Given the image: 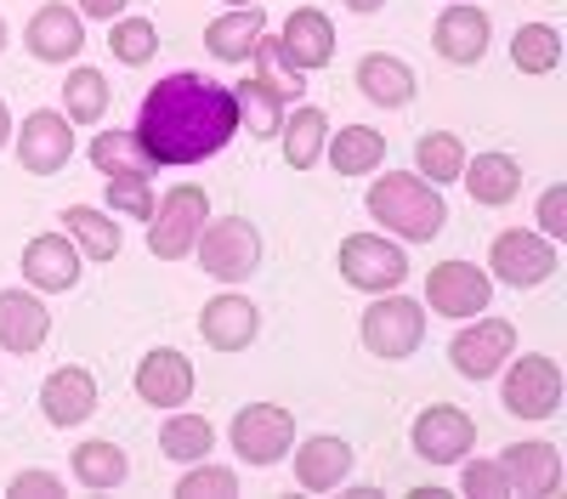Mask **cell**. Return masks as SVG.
I'll return each mask as SVG.
<instances>
[{
	"label": "cell",
	"mask_w": 567,
	"mask_h": 499,
	"mask_svg": "<svg viewBox=\"0 0 567 499\" xmlns=\"http://www.w3.org/2000/svg\"><path fill=\"white\" fill-rule=\"evenodd\" d=\"M109 45H114L120 63L142 69V63L159 52V29H154L148 18H114V23H109Z\"/></svg>",
	"instance_id": "obj_36"
},
{
	"label": "cell",
	"mask_w": 567,
	"mask_h": 499,
	"mask_svg": "<svg viewBox=\"0 0 567 499\" xmlns=\"http://www.w3.org/2000/svg\"><path fill=\"white\" fill-rule=\"evenodd\" d=\"M409 437H414V454L432 466H460L465 448H477V426H471V415L454 403H432L425 415H414Z\"/></svg>",
	"instance_id": "obj_12"
},
{
	"label": "cell",
	"mask_w": 567,
	"mask_h": 499,
	"mask_svg": "<svg viewBox=\"0 0 567 499\" xmlns=\"http://www.w3.org/2000/svg\"><path fill=\"white\" fill-rule=\"evenodd\" d=\"M511 352H516V330L505 324V318H477V324L460 330L454 346H449L454 370H460L465 381H494V375L505 370Z\"/></svg>",
	"instance_id": "obj_14"
},
{
	"label": "cell",
	"mask_w": 567,
	"mask_h": 499,
	"mask_svg": "<svg viewBox=\"0 0 567 499\" xmlns=\"http://www.w3.org/2000/svg\"><path fill=\"white\" fill-rule=\"evenodd\" d=\"M278 136H284V159L296 170H312L329 143V119H323V108H296V114H284Z\"/></svg>",
	"instance_id": "obj_29"
},
{
	"label": "cell",
	"mask_w": 567,
	"mask_h": 499,
	"mask_svg": "<svg viewBox=\"0 0 567 499\" xmlns=\"http://www.w3.org/2000/svg\"><path fill=\"white\" fill-rule=\"evenodd\" d=\"M261 34H267V12L250 0V7H233L227 18H216L205 29V45H210V58H221V63H250Z\"/></svg>",
	"instance_id": "obj_25"
},
{
	"label": "cell",
	"mask_w": 567,
	"mask_h": 499,
	"mask_svg": "<svg viewBox=\"0 0 567 499\" xmlns=\"http://www.w3.org/2000/svg\"><path fill=\"white\" fill-rule=\"evenodd\" d=\"M45 335H52V312H45L40 295L29 290H0V352H40Z\"/></svg>",
	"instance_id": "obj_17"
},
{
	"label": "cell",
	"mask_w": 567,
	"mask_h": 499,
	"mask_svg": "<svg viewBox=\"0 0 567 499\" xmlns=\"http://www.w3.org/2000/svg\"><path fill=\"white\" fill-rule=\"evenodd\" d=\"M0 52H7V23H0Z\"/></svg>",
	"instance_id": "obj_46"
},
{
	"label": "cell",
	"mask_w": 567,
	"mask_h": 499,
	"mask_svg": "<svg viewBox=\"0 0 567 499\" xmlns=\"http://www.w3.org/2000/svg\"><path fill=\"white\" fill-rule=\"evenodd\" d=\"M499 471L511 493H556L561 488V454L556 443H511L499 454Z\"/></svg>",
	"instance_id": "obj_22"
},
{
	"label": "cell",
	"mask_w": 567,
	"mask_h": 499,
	"mask_svg": "<svg viewBox=\"0 0 567 499\" xmlns=\"http://www.w3.org/2000/svg\"><path fill=\"white\" fill-rule=\"evenodd\" d=\"M176 493H182V499H227V493H239V477H233L227 466H205V460H194V471L176 482Z\"/></svg>",
	"instance_id": "obj_39"
},
{
	"label": "cell",
	"mask_w": 567,
	"mask_h": 499,
	"mask_svg": "<svg viewBox=\"0 0 567 499\" xmlns=\"http://www.w3.org/2000/svg\"><path fill=\"white\" fill-rule=\"evenodd\" d=\"M511 63L523 74H550L561 63V34L550 23H523L516 40H511Z\"/></svg>",
	"instance_id": "obj_34"
},
{
	"label": "cell",
	"mask_w": 567,
	"mask_h": 499,
	"mask_svg": "<svg viewBox=\"0 0 567 499\" xmlns=\"http://www.w3.org/2000/svg\"><path fill=\"white\" fill-rule=\"evenodd\" d=\"M125 7H131V0H74V12H80V18H103V23H114Z\"/></svg>",
	"instance_id": "obj_43"
},
{
	"label": "cell",
	"mask_w": 567,
	"mask_h": 499,
	"mask_svg": "<svg viewBox=\"0 0 567 499\" xmlns=\"http://www.w3.org/2000/svg\"><path fill=\"white\" fill-rule=\"evenodd\" d=\"M227 7H250V0H227Z\"/></svg>",
	"instance_id": "obj_47"
},
{
	"label": "cell",
	"mask_w": 567,
	"mask_h": 499,
	"mask_svg": "<svg viewBox=\"0 0 567 499\" xmlns=\"http://www.w3.org/2000/svg\"><path fill=\"white\" fill-rule=\"evenodd\" d=\"M347 7H352V12H381L386 0H347Z\"/></svg>",
	"instance_id": "obj_45"
},
{
	"label": "cell",
	"mask_w": 567,
	"mask_h": 499,
	"mask_svg": "<svg viewBox=\"0 0 567 499\" xmlns=\"http://www.w3.org/2000/svg\"><path fill=\"white\" fill-rule=\"evenodd\" d=\"M414 165H420V176H432V188H443V181H460V170H465L460 136H454V131L420 136V143H414Z\"/></svg>",
	"instance_id": "obj_35"
},
{
	"label": "cell",
	"mask_w": 567,
	"mask_h": 499,
	"mask_svg": "<svg viewBox=\"0 0 567 499\" xmlns=\"http://www.w3.org/2000/svg\"><path fill=\"white\" fill-rule=\"evenodd\" d=\"M199 335H205V346H216V352H245V346L261 335V312H256L245 295H216V301L205 306V318H199Z\"/></svg>",
	"instance_id": "obj_23"
},
{
	"label": "cell",
	"mask_w": 567,
	"mask_h": 499,
	"mask_svg": "<svg viewBox=\"0 0 567 499\" xmlns=\"http://www.w3.org/2000/svg\"><path fill=\"white\" fill-rule=\"evenodd\" d=\"M210 448H216V426L205 415H171L165 432H159V454H165V460H176V466L205 460Z\"/></svg>",
	"instance_id": "obj_31"
},
{
	"label": "cell",
	"mask_w": 567,
	"mask_h": 499,
	"mask_svg": "<svg viewBox=\"0 0 567 499\" xmlns=\"http://www.w3.org/2000/svg\"><path fill=\"white\" fill-rule=\"evenodd\" d=\"M74 159V131H69V114H52V108H40L23 119L18 131V165L29 176H52Z\"/></svg>",
	"instance_id": "obj_15"
},
{
	"label": "cell",
	"mask_w": 567,
	"mask_h": 499,
	"mask_svg": "<svg viewBox=\"0 0 567 499\" xmlns=\"http://www.w3.org/2000/svg\"><path fill=\"white\" fill-rule=\"evenodd\" d=\"M125 471H131L125 448H114V443H103V437L74 448V482H80V488H91V493L120 488V482H125Z\"/></svg>",
	"instance_id": "obj_30"
},
{
	"label": "cell",
	"mask_w": 567,
	"mask_h": 499,
	"mask_svg": "<svg viewBox=\"0 0 567 499\" xmlns=\"http://www.w3.org/2000/svg\"><path fill=\"white\" fill-rule=\"evenodd\" d=\"M539 233L545 239H567V188L561 181L545 188V199H539Z\"/></svg>",
	"instance_id": "obj_41"
},
{
	"label": "cell",
	"mask_w": 567,
	"mask_h": 499,
	"mask_svg": "<svg viewBox=\"0 0 567 499\" xmlns=\"http://www.w3.org/2000/svg\"><path fill=\"white\" fill-rule=\"evenodd\" d=\"M205 216H210L205 188H194V181H176V188L154 205V216H148V250H154L159 261H182V256H194Z\"/></svg>",
	"instance_id": "obj_4"
},
{
	"label": "cell",
	"mask_w": 567,
	"mask_h": 499,
	"mask_svg": "<svg viewBox=\"0 0 567 499\" xmlns=\"http://www.w3.org/2000/svg\"><path fill=\"white\" fill-rule=\"evenodd\" d=\"M109 97H114V85L97 69H74L63 80V114H69V125H97L109 114Z\"/></svg>",
	"instance_id": "obj_32"
},
{
	"label": "cell",
	"mask_w": 567,
	"mask_h": 499,
	"mask_svg": "<svg viewBox=\"0 0 567 499\" xmlns=\"http://www.w3.org/2000/svg\"><path fill=\"white\" fill-rule=\"evenodd\" d=\"M12 493L18 499H52V493H63V482L52 471H18L12 477Z\"/></svg>",
	"instance_id": "obj_42"
},
{
	"label": "cell",
	"mask_w": 567,
	"mask_h": 499,
	"mask_svg": "<svg viewBox=\"0 0 567 499\" xmlns=\"http://www.w3.org/2000/svg\"><path fill=\"white\" fill-rule=\"evenodd\" d=\"M352 471V443L347 437H307L296 448V482L307 493H329V488H341Z\"/></svg>",
	"instance_id": "obj_24"
},
{
	"label": "cell",
	"mask_w": 567,
	"mask_h": 499,
	"mask_svg": "<svg viewBox=\"0 0 567 499\" xmlns=\"http://www.w3.org/2000/svg\"><path fill=\"white\" fill-rule=\"evenodd\" d=\"M369 216L374 221H386V233L409 239V245H432L443 233V221H449V205L443 194L432 188V181H420V176H381L369 188Z\"/></svg>",
	"instance_id": "obj_2"
},
{
	"label": "cell",
	"mask_w": 567,
	"mask_h": 499,
	"mask_svg": "<svg viewBox=\"0 0 567 499\" xmlns=\"http://www.w3.org/2000/svg\"><path fill=\"white\" fill-rule=\"evenodd\" d=\"M267 52L284 74H312V69H323L329 58H336V23H329L323 12H312V7H296L290 18H284L278 40L267 34Z\"/></svg>",
	"instance_id": "obj_9"
},
{
	"label": "cell",
	"mask_w": 567,
	"mask_h": 499,
	"mask_svg": "<svg viewBox=\"0 0 567 499\" xmlns=\"http://www.w3.org/2000/svg\"><path fill=\"white\" fill-rule=\"evenodd\" d=\"M341 279H347L352 290L386 295V290H398V284L409 279V256H403L392 239H381V233H352V239L341 245Z\"/></svg>",
	"instance_id": "obj_10"
},
{
	"label": "cell",
	"mask_w": 567,
	"mask_h": 499,
	"mask_svg": "<svg viewBox=\"0 0 567 499\" xmlns=\"http://www.w3.org/2000/svg\"><path fill=\"white\" fill-rule=\"evenodd\" d=\"M194 250H199V267L210 272V279L245 284L256 272V261H261V233H256V221H245V216H221V221L199 227Z\"/></svg>",
	"instance_id": "obj_5"
},
{
	"label": "cell",
	"mask_w": 567,
	"mask_h": 499,
	"mask_svg": "<svg viewBox=\"0 0 567 499\" xmlns=\"http://www.w3.org/2000/svg\"><path fill=\"white\" fill-rule=\"evenodd\" d=\"M488 34H494V23H488V12L483 7H465V0H454V7L437 18V34H432V45H437V58H449V63H483L488 58Z\"/></svg>",
	"instance_id": "obj_16"
},
{
	"label": "cell",
	"mask_w": 567,
	"mask_h": 499,
	"mask_svg": "<svg viewBox=\"0 0 567 499\" xmlns=\"http://www.w3.org/2000/svg\"><path fill=\"white\" fill-rule=\"evenodd\" d=\"M91 165L103 176H120V170H148V154L136 148L131 131H103L97 143H91Z\"/></svg>",
	"instance_id": "obj_37"
},
{
	"label": "cell",
	"mask_w": 567,
	"mask_h": 499,
	"mask_svg": "<svg viewBox=\"0 0 567 499\" xmlns=\"http://www.w3.org/2000/svg\"><path fill=\"white\" fill-rule=\"evenodd\" d=\"M12 143V114H7V103H0V148Z\"/></svg>",
	"instance_id": "obj_44"
},
{
	"label": "cell",
	"mask_w": 567,
	"mask_h": 499,
	"mask_svg": "<svg viewBox=\"0 0 567 499\" xmlns=\"http://www.w3.org/2000/svg\"><path fill=\"white\" fill-rule=\"evenodd\" d=\"M511 370H505V392H499V403L511 408L516 420H550L556 415V403H561V370H556V357H539V352H528V357H505Z\"/></svg>",
	"instance_id": "obj_8"
},
{
	"label": "cell",
	"mask_w": 567,
	"mask_h": 499,
	"mask_svg": "<svg viewBox=\"0 0 567 499\" xmlns=\"http://www.w3.org/2000/svg\"><path fill=\"white\" fill-rule=\"evenodd\" d=\"M358 335H363V346H369L374 357L398 363V357H409V352L425 341V306L409 301V295H398V290H386L381 301L363 312V330H358Z\"/></svg>",
	"instance_id": "obj_7"
},
{
	"label": "cell",
	"mask_w": 567,
	"mask_h": 499,
	"mask_svg": "<svg viewBox=\"0 0 567 499\" xmlns=\"http://www.w3.org/2000/svg\"><path fill=\"white\" fill-rule=\"evenodd\" d=\"M358 85H363V97L369 103H381V108H409L414 103V69L403 58H386V52H369L358 63Z\"/></svg>",
	"instance_id": "obj_27"
},
{
	"label": "cell",
	"mask_w": 567,
	"mask_h": 499,
	"mask_svg": "<svg viewBox=\"0 0 567 499\" xmlns=\"http://www.w3.org/2000/svg\"><path fill=\"white\" fill-rule=\"evenodd\" d=\"M250 63H256V74L233 85V103H239V131H250V136H261V143H267V136H278V125H284V103L301 97V74L272 69L267 34H261V45L250 52Z\"/></svg>",
	"instance_id": "obj_3"
},
{
	"label": "cell",
	"mask_w": 567,
	"mask_h": 499,
	"mask_svg": "<svg viewBox=\"0 0 567 499\" xmlns=\"http://www.w3.org/2000/svg\"><path fill=\"white\" fill-rule=\"evenodd\" d=\"M40 408L52 426H80L91 420V408H97V381H91V370H80V363H69V370H52L40 386Z\"/></svg>",
	"instance_id": "obj_21"
},
{
	"label": "cell",
	"mask_w": 567,
	"mask_h": 499,
	"mask_svg": "<svg viewBox=\"0 0 567 499\" xmlns=\"http://www.w3.org/2000/svg\"><path fill=\"white\" fill-rule=\"evenodd\" d=\"M69 233L80 239V250L91 256V261H114L120 256V221L109 216V210H97V205H69Z\"/></svg>",
	"instance_id": "obj_33"
},
{
	"label": "cell",
	"mask_w": 567,
	"mask_h": 499,
	"mask_svg": "<svg viewBox=\"0 0 567 499\" xmlns=\"http://www.w3.org/2000/svg\"><path fill=\"white\" fill-rule=\"evenodd\" d=\"M460 181L471 188V199H477V205L499 210V205H511L516 194H523V165H516L511 154H477V159H465Z\"/></svg>",
	"instance_id": "obj_26"
},
{
	"label": "cell",
	"mask_w": 567,
	"mask_h": 499,
	"mask_svg": "<svg viewBox=\"0 0 567 499\" xmlns=\"http://www.w3.org/2000/svg\"><path fill=\"white\" fill-rule=\"evenodd\" d=\"M227 437H233V454H239L245 466H278L296 443V415L284 403H250L233 415Z\"/></svg>",
	"instance_id": "obj_6"
},
{
	"label": "cell",
	"mask_w": 567,
	"mask_h": 499,
	"mask_svg": "<svg viewBox=\"0 0 567 499\" xmlns=\"http://www.w3.org/2000/svg\"><path fill=\"white\" fill-rule=\"evenodd\" d=\"M23 279L45 295H63L80 284V250L63 239V233H40L23 245Z\"/></svg>",
	"instance_id": "obj_18"
},
{
	"label": "cell",
	"mask_w": 567,
	"mask_h": 499,
	"mask_svg": "<svg viewBox=\"0 0 567 499\" xmlns=\"http://www.w3.org/2000/svg\"><path fill=\"white\" fill-rule=\"evenodd\" d=\"M488 295H494V279L471 261H443L425 272V306L443 318H477L488 312Z\"/></svg>",
	"instance_id": "obj_11"
},
{
	"label": "cell",
	"mask_w": 567,
	"mask_h": 499,
	"mask_svg": "<svg viewBox=\"0 0 567 499\" xmlns=\"http://www.w3.org/2000/svg\"><path fill=\"white\" fill-rule=\"evenodd\" d=\"M488 267H494L499 284L534 290V284H545L550 272H556V245H550L545 233H523V227H516V233H499V239H494Z\"/></svg>",
	"instance_id": "obj_13"
},
{
	"label": "cell",
	"mask_w": 567,
	"mask_h": 499,
	"mask_svg": "<svg viewBox=\"0 0 567 499\" xmlns=\"http://www.w3.org/2000/svg\"><path fill=\"white\" fill-rule=\"evenodd\" d=\"M323 148H329V165H336V176H369L374 165L386 159V136L369 131V125H341Z\"/></svg>",
	"instance_id": "obj_28"
},
{
	"label": "cell",
	"mask_w": 567,
	"mask_h": 499,
	"mask_svg": "<svg viewBox=\"0 0 567 499\" xmlns=\"http://www.w3.org/2000/svg\"><path fill=\"white\" fill-rule=\"evenodd\" d=\"M136 148L148 154V165H199L221 154L239 136V103L233 85H216L205 74H165L136 114Z\"/></svg>",
	"instance_id": "obj_1"
},
{
	"label": "cell",
	"mask_w": 567,
	"mask_h": 499,
	"mask_svg": "<svg viewBox=\"0 0 567 499\" xmlns=\"http://www.w3.org/2000/svg\"><path fill=\"white\" fill-rule=\"evenodd\" d=\"M136 397L142 403H154V408H176L194 397V363H187L182 352L159 346L136 363Z\"/></svg>",
	"instance_id": "obj_20"
},
{
	"label": "cell",
	"mask_w": 567,
	"mask_h": 499,
	"mask_svg": "<svg viewBox=\"0 0 567 499\" xmlns=\"http://www.w3.org/2000/svg\"><path fill=\"white\" fill-rule=\"evenodd\" d=\"M109 210H120V216H131V221H148V216H154L148 170H120V176H109Z\"/></svg>",
	"instance_id": "obj_38"
},
{
	"label": "cell",
	"mask_w": 567,
	"mask_h": 499,
	"mask_svg": "<svg viewBox=\"0 0 567 499\" xmlns=\"http://www.w3.org/2000/svg\"><path fill=\"white\" fill-rule=\"evenodd\" d=\"M460 488H465V493H483V499H505V493H511L499 460H471L465 477H460Z\"/></svg>",
	"instance_id": "obj_40"
},
{
	"label": "cell",
	"mask_w": 567,
	"mask_h": 499,
	"mask_svg": "<svg viewBox=\"0 0 567 499\" xmlns=\"http://www.w3.org/2000/svg\"><path fill=\"white\" fill-rule=\"evenodd\" d=\"M23 40H29V52H34L40 63H74V58L85 52V18L69 12V7H40V12L29 18Z\"/></svg>",
	"instance_id": "obj_19"
}]
</instances>
